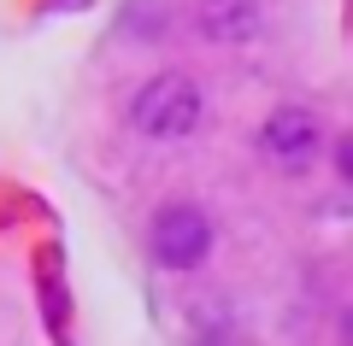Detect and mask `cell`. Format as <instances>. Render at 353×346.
<instances>
[{
  "mask_svg": "<svg viewBox=\"0 0 353 346\" xmlns=\"http://www.w3.org/2000/svg\"><path fill=\"white\" fill-rule=\"evenodd\" d=\"M201 111H206L201 83L183 76V71H165V76H153V83L136 94L130 118H136V129H141L148 141H183V136H194Z\"/></svg>",
  "mask_w": 353,
  "mask_h": 346,
  "instance_id": "cell-1",
  "label": "cell"
},
{
  "mask_svg": "<svg viewBox=\"0 0 353 346\" xmlns=\"http://www.w3.org/2000/svg\"><path fill=\"white\" fill-rule=\"evenodd\" d=\"M148 252L159 270H201L206 252H212V217L189 199L176 206H159L148 223Z\"/></svg>",
  "mask_w": 353,
  "mask_h": 346,
  "instance_id": "cell-2",
  "label": "cell"
},
{
  "mask_svg": "<svg viewBox=\"0 0 353 346\" xmlns=\"http://www.w3.org/2000/svg\"><path fill=\"white\" fill-rule=\"evenodd\" d=\"M318 147H324V124H318V111H306V106H277L259 124V153L271 164H283V171L312 164Z\"/></svg>",
  "mask_w": 353,
  "mask_h": 346,
  "instance_id": "cell-3",
  "label": "cell"
},
{
  "mask_svg": "<svg viewBox=\"0 0 353 346\" xmlns=\"http://www.w3.org/2000/svg\"><path fill=\"white\" fill-rule=\"evenodd\" d=\"M194 24H201V36L218 41V47H248L265 30V0H201Z\"/></svg>",
  "mask_w": 353,
  "mask_h": 346,
  "instance_id": "cell-4",
  "label": "cell"
}]
</instances>
